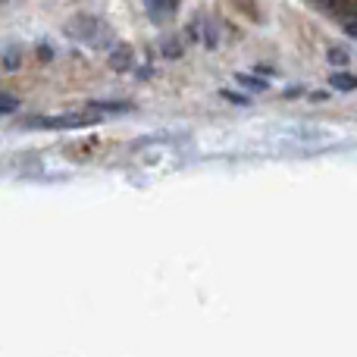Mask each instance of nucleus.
I'll use <instances>...</instances> for the list:
<instances>
[{"mask_svg": "<svg viewBox=\"0 0 357 357\" xmlns=\"http://www.w3.org/2000/svg\"><path fill=\"white\" fill-rule=\"evenodd\" d=\"M94 123V116H38L29 119V126L35 129H79V126Z\"/></svg>", "mask_w": 357, "mask_h": 357, "instance_id": "obj_1", "label": "nucleus"}, {"mask_svg": "<svg viewBox=\"0 0 357 357\" xmlns=\"http://www.w3.org/2000/svg\"><path fill=\"white\" fill-rule=\"evenodd\" d=\"M110 66L113 69H129V63H132V50L129 47H116L113 50V56H110Z\"/></svg>", "mask_w": 357, "mask_h": 357, "instance_id": "obj_5", "label": "nucleus"}, {"mask_svg": "<svg viewBox=\"0 0 357 357\" xmlns=\"http://www.w3.org/2000/svg\"><path fill=\"white\" fill-rule=\"evenodd\" d=\"M69 31H73L79 41H85V44H100L94 35H98V31H104V25L94 22L91 16H79V19H73V22H69Z\"/></svg>", "mask_w": 357, "mask_h": 357, "instance_id": "obj_2", "label": "nucleus"}, {"mask_svg": "<svg viewBox=\"0 0 357 357\" xmlns=\"http://www.w3.org/2000/svg\"><path fill=\"white\" fill-rule=\"evenodd\" d=\"M345 31H348V38H354L357 41V22H345Z\"/></svg>", "mask_w": 357, "mask_h": 357, "instance_id": "obj_10", "label": "nucleus"}, {"mask_svg": "<svg viewBox=\"0 0 357 357\" xmlns=\"http://www.w3.org/2000/svg\"><path fill=\"white\" fill-rule=\"evenodd\" d=\"M238 82H245V85H251V88H254V91H260V88H264V82L251 79V75H238Z\"/></svg>", "mask_w": 357, "mask_h": 357, "instance_id": "obj_9", "label": "nucleus"}, {"mask_svg": "<svg viewBox=\"0 0 357 357\" xmlns=\"http://www.w3.org/2000/svg\"><path fill=\"white\" fill-rule=\"evenodd\" d=\"M129 107L132 104H119V100H116V104H113V100H110V104H94V110H129Z\"/></svg>", "mask_w": 357, "mask_h": 357, "instance_id": "obj_8", "label": "nucleus"}, {"mask_svg": "<svg viewBox=\"0 0 357 357\" xmlns=\"http://www.w3.org/2000/svg\"><path fill=\"white\" fill-rule=\"evenodd\" d=\"M16 107H19L16 98H10V94L0 91V116H6V113H16Z\"/></svg>", "mask_w": 357, "mask_h": 357, "instance_id": "obj_6", "label": "nucleus"}, {"mask_svg": "<svg viewBox=\"0 0 357 357\" xmlns=\"http://www.w3.org/2000/svg\"><path fill=\"white\" fill-rule=\"evenodd\" d=\"M329 85L339 88V91H354V88H357V75L335 73V75H329Z\"/></svg>", "mask_w": 357, "mask_h": 357, "instance_id": "obj_4", "label": "nucleus"}, {"mask_svg": "<svg viewBox=\"0 0 357 357\" xmlns=\"http://www.w3.org/2000/svg\"><path fill=\"white\" fill-rule=\"evenodd\" d=\"M144 6H148V13H151L154 22H167V19H173L178 0H144Z\"/></svg>", "mask_w": 357, "mask_h": 357, "instance_id": "obj_3", "label": "nucleus"}, {"mask_svg": "<svg viewBox=\"0 0 357 357\" xmlns=\"http://www.w3.org/2000/svg\"><path fill=\"white\" fill-rule=\"evenodd\" d=\"M329 60H333L335 66H345V63H348V54H345V50H339V47H333V50H329Z\"/></svg>", "mask_w": 357, "mask_h": 357, "instance_id": "obj_7", "label": "nucleus"}]
</instances>
